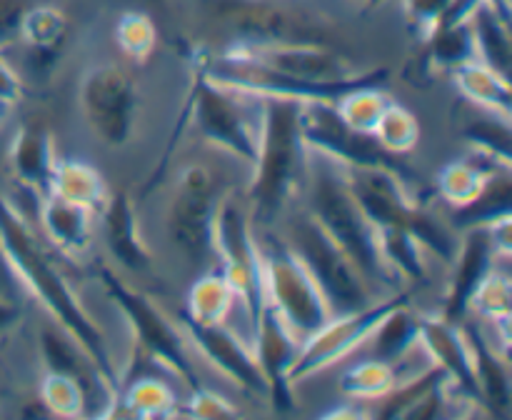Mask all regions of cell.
Masks as SVG:
<instances>
[{
	"label": "cell",
	"mask_w": 512,
	"mask_h": 420,
	"mask_svg": "<svg viewBox=\"0 0 512 420\" xmlns=\"http://www.w3.org/2000/svg\"><path fill=\"white\" fill-rule=\"evenodd\" d=\"M10 113H13V103H10V100H5V98H0V128H3L5 120L10 118Z\"/></svg>",
	"instance_id": "cell-52"
},
{
	"label": "cell",
	"mask_w": 512,
	"mask_h": 420,
	"mask_svg": "<svg viewBox=\"0 0 512 420\" xmlns=\"http://www.w3.org/2000/svg\"><path fill=\"white\" fill-rule=\"evenodd\" d=\"M510 303L512 290L508 273L493 268L485 275L483 283L475 288L473 298H470V310H478V313L485 315L493 325H503L510 323Z\"/></svg>",
	"instance_id": "cell-42"
},
{
	"label": "cell",
	"mask_w": 512,
	"mask_h": 420,
	"mask_svg": "<svg viewBox=\"0 0 512 420\" xmlns=\"http://www.w3.org/2000/svg\"><path fill=\"white\" fill-rule=\"evenodd\" d=\"M53 133L43 123H23L10 145V168L18 183L38 195H50V175L55 165Z\"/></svg>",
	"instance_id": "cell-22"
},
{
	"label": "cell",
	"mask_w": 512,
	"mask_h": 420,
	"mask_svg": "<svg viewBox=\"0 0 512 420\" xmlns=\"http://www.w3.org/2000/svg\"><path fill=\"white\" fill-rule=\"evenodd\" d=\"M98 278L100 285L105 288V293H108V298L115 303V308H118L120 313H123V318L128 320L138 348L143 350L150 360H155L160 368H165L170 375H175L178 380L188 383L190 388L200 385L198 375H195L193 370V363H190L188 348H185V338L180 335V330L170 323L168 315H165L148 295L130 288V285L125 283L113 268H108V265H100Z\"/></svg>",
	"instance_id": "cell-8"
},
{
	"label": "cell",
	"mask_w": 512,
	"mask_h": 420,
	"mask_svg": "<svg viewBox=\"0 0 512 420\" xmlns=\"http://www.w3.org/2000/svg\"><path fill=\"white\" fill-rule=\"evenodd\" d=\"M188 415L203 420H225L235 418L238 408L225 395L215 393V390L205 388V385H195L193 395L188 400Z\"/></svg>",
	"instance_id": "cell-45"
},
{
	"label": "cell",
	"mask_w": 512,
	"mask_h": 420,
	"mask_svg": "<svg viewBox=\"0 0 512 420\" xmlns=\"http://www.w3.org/2000/svg\"><path fill=\"white\" fill-rule=\"evenodd\" d=\"M23 290L18 275L13 273L8 263V255H5L3 243H0V298L5 300H18V293Z\"/></svg>",
	"instance_id": "cell-48"
},
{
	"label": "cell",
	"mask_w": 512,
	"mask_h": 420,
	"mask_svg": "<svg viewBox=\"0 0 512 420\" xmlns=\"http://www.w3.org/2000/svg\"><path fill=\"white\" fill-rule=\"evenodd\" d=\"M390 103H393V98L385 93L383 85L368 83L358 85V88L340 95V98L335 100V110H338L340 118H343L353 130L373 135V128L378 125L380 115L385 113V108H388Z\"/></svg>",
	"instance_id": "cell-37"
},
{
	"label": "cell",
	"mask_w": 512,
	"mask_h": 420,
	"mask_svg": "<svg viewBox=\"0 0 512 420\" xmlns=\"http://www.w3.org/2000/svg\"><path fill=\"white\" fill-rule=\"evenodd\" d=\"M183 118H190L195 133L213 148L225 150L233 158L253 165L258 155V133L245 118L233 90L210 83L193 73V88Z\"/></svg>",
	"instance_id": "cell-12"
},
{
	"label": "cell",
	"mask_w": 512,
	"mask_h": 420,
	"mask_svg": "<svg viewBox=\"0 0 512 420\" xmlns=\"http://www.w3.org/2000/svg\"><path fill=\"white\" fill-rule=\"evenodd\" d=\"M450 3H453V0H403V10L410 28H413L420 38H428V35L438 28L443 15L448 13Z\"/></svg>",
	"instance_id": "cell-44"
},
{
	"label": "cell",
	"mask_w": 512,
	"mask_h": 420,
	"mask_svg": "<svg viewBox=\"0 0 512 420\" xmlns=\"http://www.w3.org/2000/svg\"><path fill=\"white\" fill-rule=\"evenodd\" d=\"M68 18L55 5H30L20 23V38L35 58L55 60L68 40Z\"/></svg>",
	"instance_id": "cell-31"
},
{
	"label": "cell",
	"mask_w": 512,
	"mask_h": 420,
	"mask_svg": "<svg viewBox=\"0 0 512 420\" xmlns=\"http://www.w3.org/2000/svg\"><path fill=\"white\" fill-rule=\"evenodd\" d=\"M510 205H512V175L510 170H498L495 175H490L483 193H480L473 203H468L465 208L453 210L455 225L463 230L490 228V225L510 218Z\"/></svg>",
	"instance_id": "cell-32"
},
{
	"label": "cell",
	"mask_w": 512,
	"mask_h": 420,
	"mask_svg": "<svg viewBox=\"0 0 512 420\" xmlns=\"http://www.w3.org/2000/svg\"><path fill=\"white\" fill-rule=\"evenodd\" d=\"M305 100L260 98L258 155L253 163L250 185V218L270 225L303 183L308 145L300 125V108Z\"/></svg>",
	"instance_id": "cell-2"
},
{
	"label": "cell",
	"mask_w": 512,
	"mask_h": 420,
	"mask_svg": "<svg viewBox=\"0 0 512 420\" xmlns=\"http://www.w3.org/2000/svg\"><path fill=\"white\" fill-rule=\"evenodd\" d=\"M465 138L470 140L475 150H483V153L498 158L500 163L510 165V120L493 115V120H483V123H475L473 128L465 130Z\"/></svg>",
	"instance_id": "cell-43"
},
{
	"label": "cell",
	"mask_w": 512,
	"mask_h": 420,
	"mask_svg": "<svg viewBox=\"0 0 512 420\" xmlns=\"http://www.w3.org/2000/svg\"><path fill=\"white\" fill-rule=\"evenodd\" d=\"M493 235L488 228H468L463 230V243L458 253H453V275H450L448 298H445V318L458 320L470 310V298L475 288L483 283L485 275L495 268Z\"/></svg>",
	"instance_id": "cell-20"
},
{
	"label": "cell",
	"mask_w": 512,
	"mask_h": 420,
	"mask_svg": "<svg viewBox=\"0 0 512 420\" xmlns=\"http://www.w3.org/2000/svg\"><path fill=\"white\" fill-rule=\"evenodd\" d=\"M115 43L135 63H145L158 45L153 18L143 10H125L115 20Z\"/></svg>",
	"instance_id": "cell-39"
},
{
	"label": "cell",
	"mask_w": 512,
	"mask_h": 420,
	"mask_svg": "<svg viewBox=\"0 0 512 420\" xmlns=\"http://www.w3.org/2000/svg\"><path fill=\"white\" fill-rule=\"evenodd\" d=\"M498 170H510V165L500 163L493 155L473 148V155L460 160H450V163L440 170L438 190L450 208H465V205L473 203V200L483 193L488 178L498 173Z\"/></svg>",
	"instance_id": "cell-23"
},
{
	"label": "cell",
	"mask_w": 512,
	"mask_h": 420,
	"mask_svg": "<svg viewBox=\"0 0 512 420\" xmlns=\"http://www.w3.org/2000/svg\"><path fill=\"white\" fill-rule=\"evenodd\" d=\"M365 3H368V8H370V10L375 8V0H365Z\"/></svg>",
	"instance_id": "cell-53"
},
{
	"label": "cell",
	"mask_w": 512,
	"mask_h": 420,
	"mask_svg": "<svg viewBox=\"0 0 512 420\" xmlns=\"http://www.w3.org/2000/svg\"><path fill=\"white\" fill-rule=\"evenodd\" d=\"M78 100L90 133L105 148L120 150L130 143L140 113V90L120 65L100 63L85 70Z\"/></svg>",
	"instance_id": "cell-10"
},
{
	"label": "cell",
	"mask_w": 512,
	"mask_h": 420,
	"mask_svg": "<svg viewBox=\"0 0 512 420\" xmlns=\"http://www.w3.org/2000/svg\"><path fill=\"white\" fill-rule=\"evenodd\" d=\"M288 248L308 268L310 278L323 293L330 313H353L375 303L368 278L350 260V255L310 218V213L298 215L288 228Z\"/></svg>",
	"instance_id": "cell-7"
},
{
	"label": "cell",
	"mask_w": 512,
	"mask_h": 420,
	"mask_svg": "<svg viewBox=\"0 0 512 420\" xmlns=\"http://www.w3.org/2000/svg\"><path fill=\"white\" fill-rule=\"evenodd\" d=\"M193 73L203 75L210 83L220 85L225 90H233L238 95L248 98H288V100H328L335 103L340 95L358 85L378 83L383 85L388 80V70L375 68L358 73L355 78L343 80V83H305V80L290 78V75L278 73L260 63L258 58L248 53L243 45L223 50V53H208L200 50L193 58Z\"/></svg>",
	"instance_id": "cell-4"
},
{
	"label": "cell",
	"mask_w": 512,
	"mask_h": 420,
	"mask_svg": "<svg viewBox=\"0 0 512 420\" xmlns=\"http://www.w3.org/2000/svg\"><path fill=\"white\" fill-rule=\"evenodd\" d=\"M445 378H448V375H445L438 365H433V368H428L425 373H420V375H415V378L405 380V383L395 385L388 395H383V398L378 400V408L370 410L368 415H375V418H385V420H393V418L405 420L408 410L413 408V405L418 403V400L423 398L430 388H435L438 383H443Z\"/></svg>",
	"instance_id": "cell-40"
},
{
	"label": "cell",
	"mask_w": 512,
	"mask_h": 420,
	"mask_svg": "<svg viewBox=\"0 0 512 420\" xmlns=\"http://www.w3.org/2000/svg\"><path fill=\"white\" fill-rule=\"evenodd\" d=\"M403 303H410L408 293H395L385 300H375V303L365 305V308L360 310H353V313L330 315V320L323 328H318L310 338H305L303 343H300L298 355H295L293 365H290L288 375H285L290 388L303 383L310 375L320 373V370L330 368V365L348 358L353 350L365 345V340L373 333L375 325H378L390 310L398 308V305Z\"/></svg>",
	"instance_id": "cell-11"
},
{
	"label": "cell",
	"mask_w": 512,
	"mask_h": 420,
	"mask_svg": "<svg viewBox=\"0 0 512 420\" xmlns=\"http://www.w3.org/2000/svg\"><path fill=\"white\" fill-rule=\"evenodd\" d=\"M305 178L310 218L350 255L368 283H393L395 273L380 255L378 228L355 200L343 168L325 153L308 148Z\"/></svg>",
	"instance_id": "cell-3"
},
{
	"label": "cell",
	"mask_w": 512,
	"mask_h": 420,
	"mask_svg": "<svg viewBox=\"0 0 512 420\" xmlns=\"http://www.w3.org/2000/svg\"><path fill=\"white\" fill-rule=\"evenodd\" d=\"M455 88L475 105V108L485 110L488 115L495 118L510 120V78L500 75L498 70L488 68L480 60H468L460 68H455L453 73Z\"/></svg>",
	"instance_id": "cell-26"
},
{
	"label": "cell",
	"mask_w": 512,
	"mask_h": 420,
	"mask_svg": "<svg viewBox=\"0 0 512 420\" xmlns=\"http://www.w3.org/2000/svg\"><path fill=\"white\" fill-rule=\"evenodd\" d=\"M253 58L278 73L305 83H343L358 75V70L325 45L315 43H283V45H250L240 43Z\"/></svg>",
	"instance_id": "cell-18"
},
{
	"label": "cell",
	"mask_w": 512,
	"mask_h": 420,
	"mask_svg": "<svg viewBox=\"0 0 512 420\" xmlns=\"http://www.w3.org/2000/svg\"><path fill=\"white\" fill-rule=\"evenodd\" d=\"M228 20L240 33V43L250 45H283V43H315L325 45L328 25L303 10L280 8L270 3H233L228 5Z\"/></svg>",
	"instance_id": "cell-15"
},
{
	"label": "cell",
	"mask_w": 512,
	"mask_h": 420,
	"mask_svg": "<svg viewBox=\"0 0 512 420\" xmlns=\"http://www.w3.org/2000/svg\"><path fill=\"white\" fill-rule=\"evenodd\" d=\"M23 418H53V413H50L48 405L43 403V398H38V400H30V403H25Z\"/></svg>",
	"instance_id": "cell-50"
},
{
	"label": "cell",
	"mask_w": 512,
	"mask_h": 420,
	"mask_svg": "<svg viewBox=\"0 0 512 420\" xmlns=\"http://www.w3.org/2000/svg\"><path fill=\"white\" fill-rule=\"evenodd\" d=\"M510 18L500 13L488 0L480 3V8L470 15V30H473L475 60L485 63L488 68L498 70L500 75L510 78Z\"/></svg>",
	"instance_id": "cell-28"
},
{
	"label": "cell",
	"mask_w": 512,
	"mask_h": 420,
	"mask_svg": "<svg viewBox=\"0 0 512 420\" xmlns=\"http://www.w3.org/2000/svg\"><path fill=\"white\" fill-rule=\"evenodd\" d=\"M40 223L50 243L68 255H83L90 248L93 235V210L68 203L55 195H45L40 205Z\"/></svg>",
	"instance_id": "cell-24"
},
{
	"label": "cell",
	"mask_w": 512,
	"mask_h": 420,
	"mask_svg": "<svg viewBox=\"0 0 512 420\" xmlns=\"http://www.w3.org/2000/svg\"><path fill=\"white\" fill-rule=\"evenodd\" d=\"M0 98L10 100L13 105L23 98V80H20V75L15 73L13 68H10V63L3 58V53H0Z\"/></svg>",
	"instance_id": "cell-47"
},
{
	"label": "cell",
	"mask_w": 512,
	"mask_h": 420,
	"mask_svg": "<svg viewBox=\"0 0 512 420\" xmlns=\"http://www.w3.org/2000/svg\"><path fill=\"white\" fill-rule=\"evenodd\" d=\"M300 350V340L290 333L288 325L280 320V315L265 303L260 315L253 323V353L268 380V395L278 408L293 405V388L288 385L290 365Z\"/></svg>",
	"instance_id": "cell-19"
},
{
	"label": "cell",
	"mask_w": 512,
	"mask_h": 420,
	"mask_svg": "<svg viewBox=\"0 0 512 420\" xmlns=\"http://www.w3.org/2000/svg\"><path fill=\"white\" fill-rule=\"evenodd\" d=\"M383 3H385V0H375V8H380Z\"/></svg>",
	"instance_id": "cell-54"
},
{
	"label": "cell",
	"mask_w": 512,
	"mask_h": 420,
	"mask_svg": "<svg viewBox=\"0 0 512 420\" xmlns=\"http://www.w3.org/2000/svg\"><path fill=\"white\" fill-rule=\"evenodd\" d=\"M33 0H0V50L20 38V23Z\"/></svg>",
	"instance_id": "cell-46"
},
{
	"label": "cell",
	"mask_w": 512,
	"mask_h": 420,
	"mask_svg": "<svg viewBox=\"0 0 512 420\" xmlns=\"http://www.w3.org/2000/svg\"><path fill=\"white\" fill-rule=\"evenodd\" d=\"M213 253L223 260V273L233 285L235 298L248 313L250 323L265 308L263 265H260L258 235L248 205L240 203L233 193L218 200L213 220Z\"/></svg>",
	"instance_id": "cell-9"
},
{
	"label": "cell",
	"mask_w": 512,
	"mask_h": 420,
	"mask_svg": "<svg viewBox=\"0 0 512 420\" xmlns=\"http://www.w3.org/2000/svg\"><path fill=\"white\" fill-rule=\"evenodd\" d=\"M103 230L105 243H108L110 255L118 260L123 268L143 273L153 263V253L145 245L143 233L138 225V213L125 190L108 193V200L103 205Z\"/></svg>",
	"instance_id": "cell-21"
},
{
	"label": "cell",
	"mask_w": 512,
	"mask_h": 420,
	"mask_svg": "<svg viewBox=\"0 0 512 420\" xmlns=\"http://www.w3.org/2000/svg\"><path fill=\"white\" fill-rule=\"evenodd\" d=\"M115 405L123 408L115 415H128V418H168L178 408V395L163 380L143 375V378H135L133 383L120 385V395Z\"/></svg>",
	"instance_id": "cell-33"
},
{
	"label": "cell",
	"mask_w": 512,
	"mask_h": 420,
	"mask_svg": "<svg viewBox=\"0 0 512 420\" xmlns=\"http://www.w3.org/2000/svg\"><path fill=\"white\" fill-rule=\"evenodd\" d=\"M0 243H3L8 263L18 275L20 285L48 310L58 328H63L80 348L88 353L105 385L120 395V370L110 355L103 330L98 328L88 310L83 308L68 278L60 273L58 265L50 258L48 248L30 230L23 215L13 208L8 198L0 193Z\"/></svg>",
	"instance_id": "cell-1"
},
{
	"label": "cell",
	"mask_w": 512,
	"mask_h": 420,
	"mask_svg": "<svg viewBox=\"0 0 512 420\" xmlns=\"http://www.w3.org/2000/svg\"><path fill=\"white\" fill-rule=\"evenodd\" d=\"M418 330H420V315L410 310V303L398 305L390 310L373 333L368 335V348L373 358L385 360V363H398L413 345H418Z\"/></svg>",
	"instance_id": "cell-30"
},
{
	"label": "cell",
	"mask_w": 512,
	"mask_h": 420,
	"mask_svg": "<svg viewBox=\"0 0 512 420\" xmlns=\"http://www.w3.org/2000/svg\"><path fill=\"white\" fill-rule=\"evenodd\" d=\"M428 60L433 68L450 70L460 68L468 60H475V45H473V30H470V20L463 23L438 25L428 38Z\"/></svg>",
	"instance_id": "cell-35"
},
{
	"label": "cell",
	"mask_w": 512,
	"mask_h": 420,
	"mask_svg": "<svg viewBox=\"0 0 512 420\" xmlns=\"http://www.w3.org/2000/svg\"><path fill=\"white\" fill-rule=\"evenodd\" d=\"M188 338L193 340L195 348L205 355L213 368L228 380H233L238 388L248 390V393L268 395V380H265L263 370H260L258 360H255L253 345L245 343L238 333L228 328L225 323L203 325L193 323V320L183 318Z\"/></svg>",
	"instance_id": "cell-16"
},
{
	"label": "cell",
	"mask_w": 512,
	"mask_h": 420,
	"mask_svg": "<svg viewBox=\"0 0 512 420\" xmlns=\"http://www.w3.org/2000/svg\"><path fill=\"white\" fill-rule=\"evenodd\" d=\"M398 385V373L393 363L380 358L360 360V363L345 368L340 375V390L353 400H380Z\"/></svg>",
	"instance_id": "cell-36"
},
{
	"label": "cell",
	"mask_w": 512,
	"mask_h": 420,
	"mask_svg": "<svg viewBox=\"0 0 512 420\" xmlns=\"http://www.w3.org/2000/svg\"><path fill=\"white\" fill-rule=\"evenodd\" d=\"M340 168L355 200L373 220L375 228L410 230L435 255L445 260L453 258V235L410 193V180L405 175L390 168H355V165H340Z\"/></svg>",
	"instance_id": "cell-5"
},
{
	"label": "cell",
	"mask_w": 512,
	"mask_h": 420,
	"mask_svg": "<svg viewBox=\"0 0 512 420\" xmlns=\"http://www.w3.org/2000/svg\"><path fill=\"white\" fill-rule=\"evenodd\" d=\"M373 138L380 148L390 155H405L415 150L420 140V123L413 110L400 103H390L385 113L380 115L378 125L373 128Z\"/></svg>",
	"instance_id": "cell-38"
},
{
	"label": "cell",
	"mask_w": 512,
	"mask_h": 420,
	"mask_svg": "<svg viewBox=\"0 0 512 420\" xmlns=\"http://www.w3.org/2000/svg\"><path fill=\"white\" fill-rule=\"evenodd\" d=\"M50 195L100 213L108 200V185L93 165L83 163V160L58 158L53 165V175H50Z\"/></svg>",
	"instance_id": "cell-27"
},
{
	"label": "cell",
	"mask_w": 512,
	"mask_h": 420,
	"mask_svg": "<svg viewBox=\"0 0 512 420\" xmlns=\"http://www.w3.org/2000/svg\"><path fill=\"white\" fill-rule=\"evenodd\" d=\"M263 288L270 308L280 315L290 333L303 343L330 320V308L323 293L310 278L308 268L278 235L258 238Z\"/></svg>",
	"instance_id": "cell-6"
},
{
	"label": "cell",
	"mask_w": 512,
	"mask_h": 420,
	"mask_svg": "<svg viewBox=\"0 0 512 420\" xmlns=\"http://www.w3.org/2000/svg\"><path fill=\"white\" fill-rule=\"evenodd\" d=\"M20 318H23V308H20L18 300L0 298V338L8 335L20 323Z\"/></svg>",
	"instance_id": "cell-49"
},
{
	"label": "cell",
	"mask_w": 512,
	"mask_h": 420,
	"mask_svg": "<svg viewBox=\"0 0 512 420\" xmlns=\"http://www.w3.org/2000/svg\"><path fill=\"white\" fill-rule=\"evenodd\" d=\"M300 125L303 138L310 150L325 153L340 165H355V168H390L413 183L415 173L398 163V155L385 153L378 140L370 133H358L350 128L335 110V103L328 100H305L300 108Z\"/></svg>",
	"instance_id": "cell-13"
},
{
	"label": "cell",
	"mask_w": 512,
	"mask_h": 420,
	"mask_svg": "<svg viewBox=\"0 0 512 420\" xmlns=\"http://www.w3.org/2000/svg\"><path fill=\"white\" fill-rule=\"evenodd\" d=\"M235 303L238 298H235L233 285L228 283L223 270H210V273L200 275L193 288L188 290L183 318L203 325L225 323Z\"/></svg>",
	"instance_id": "cell-29"
},
{
	"label": "cell",
	"mask_w": 512,
	"mask_h": 420,
	"mask_svg": "<svg viewBox=\"0 0 512 420\" xmlns=\"http://www.w3.org/2000/svg\"><path fill=\"white\" fill-rule=\"evenodd\" d=\"M378 245L385 265L395 275H405L415 283L425 280V275H428L425 250L428 248H425L418 235L403 228H378Z\"/></svg>",
	"instance_id": "cell-34"
},
{
	"label": "cell",
	"mask_w": 512,
	"mask_h": 420,
	"mask_svg": "<svg viewBox=\"0 0 512 420\" xmlns=\"http://www.w3.org/2000/svg\"><path fill=\"white\" fill-rule=\"evenodd\" d=\"M40 398L50 408L53 418H80L88 405L83 385L70 375L53 373V370H45L43 383H40Z\"/></svg>",
	"instance_id": "cell-41"
},
{
	"label": "cell",
	"mask_w": 512,
	"mask_h": 420,
	"mask_svg": "<svg viewBox=\"0 0 512 420\" xmlns=\"http://www.w3.org/2000/svg\"><path fill=\"white\" fill-rule=\"evenodd\" d=\"M468 338L470 345H473L475 383H478L480 405H488L490 413L505 418L510 413L508 355H500L498 350L490 348L480 330H468Z\"/></svg>",
	"instance_id": "cell-25"
},
{
	"label": "cell",
	"mask_w": 512,
	"mask_h": 420,
	"mask_svg": "<svg viewBox=\"0 0 512 420\" xmlns=\"http://www.w3.org/2000/svg\"><path fill=\"white\" fill-rule=\"evenodd\" d=\"M328 418H363V415L368 413H360V410H330V413H325Z\"/></svg>",
	"instance_id": "cell-51"
},
{
	"label": "cell",
	"mask_w": 512,
	"mask_h": 420,
	"mask_svg": "<svg viewBox=\"0 0 512 420\" xmlns=\"http://www.w3.org/2000/svg\"><path fill=\"white\" fill-rule=\"evenodd\" d=\"M215 180L205 165H185L175 178L168 208V230L188 258H205L213 250V220L218 208Z\"/></svg>",
	"instance_id": "cell-14"
},
{
	"label": "cell",
	"mask_w": 512,
	"mask_h": 420,
	"mask_svg": "<svg viewBox=\"0 0 512 420\" xmlns=\"http://www.w3.org/2000/svg\"><path fill=\"white\" fill-rule=\"evenodd\" d=\"M418 343L430 355L435 365L450 378V383L468 395L475 405H480L478 383H475L473 345H470L468 330L445 315H420Z\"/></svg>",
	"instance_id": "cell-17"
}]
</instances>
